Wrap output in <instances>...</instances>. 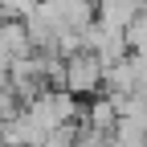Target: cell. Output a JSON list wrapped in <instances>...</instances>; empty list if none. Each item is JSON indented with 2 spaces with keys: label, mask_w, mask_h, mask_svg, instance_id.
Masks as SVG:
<instances>
[{
  "label": "cell",
  "mask_w": 147,
  "mask_h": 147,
  "mask_svg": "<svg viewBox=\"0 0 147 147\" xmlns=\"http://www.w3.org/2000/svg\"><path fill=\"white\" fill-rule=\"evenodd\" d=\"M61 90L74 98H94L102 90V65L94 53H74L65 57V78H61Z\"/></svg>",
  "instance_id": "cell-1"
},
{
  "label": "cell",
  "mask_w": 147,
  "mask_h": 147,
  "mask_svg": "<svg viewBox=\"0 0 147 147\" xmlns=\"http://www.w3.org/2000/svg\"><path fill=\"white\" fill-rule=\"evenodd\" d=\"M115 123H119L115 102H110L106 94H94L90 106H86V127H90V131H98V135H110V131H115Z\"/></svg>",
  "instance_id": "cell-3"
},
{
  "label": "cell",
  "mask_w": 147,
  "mask_h": 147,
  "mask_svg": "<svg viewBox=\"0 0 147 147\" xmlns=\"http://www.w3.org/2000/svg\"><path fill=\"white\" fill-rule=\"evenodd\" d=\"M143 8H147V0H94V21L123 33Z\"/></svg>",
  "instance_id": "cell-2"
},
{
  "label": "cell",
  "mask_w": 147,
  "mask_h": 147,
  "mask_svg": "<svg viewBox=\"0 0 147 147\" xmlns=\"http://www.w3.org/2000/svg\"><path fill=\"white\" fill-rule=\"evenodd\" d=\"M37 0H0V21H29Z\"/></svg>",
  "instance_id": "cell-4"
}]
</instances>
